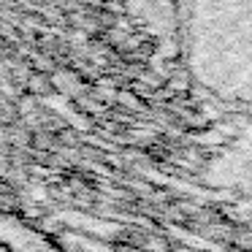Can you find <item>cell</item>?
Returning a JSON list of instances; mask_svg holds the SVG:
<instances>
[{"mask_svg": "<svg viewBox=\"0 0 252 252\" xmlns=\"http://www.w3.org/2000/svg\"><path fill=\"white\" fill-rule=\"evenodd\" d=\"M176 25L195 82L252 103V0H176Z\"/></svg>", "mask_w": 252, "mask_h": 252, "instance_id": "1", "label": "cell"}]
</instances>
